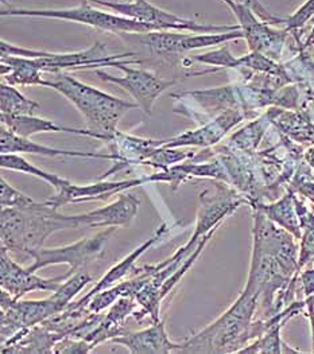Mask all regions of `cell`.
<instances>
[{"instance_id":"1","label":"cell","mask_w":314,"mask_h":354,"mask_svg":"<svg viewBox=\"0 0 314 354\" xmlns=\"http://www.w3.org/2000/svg\"><path fill=\"white\" fill-rule=\"evenodd\" d=\"M1 245L12 252L34 257L53 233L76 229L73 216L58 213L50 203H34L22 207H1Z\"/></svg>"},{"instance_id":"2","label":"cell","mask_w":314,"mask_h":354,"mask_svg":"<svg viewBox=\"0 0 314 354\" xmlns=\"http://www.w3.org/2000/svg\"><path fill=\"white\" fill-rule=\"evenodd\" d=\"M258 302L259 297L244 288L221 317L183 342L180 353H239L255 339L254 315Z\"/></svg>"},{"instance_id":"3","label":"cell","mask_w":314,"mask_h":354,"mask_svg":"<svg viewBox=\"0 0 314 354\" xmlns=\"http://www.w3.org/2000/svg\"><path fill=\"white\" fill-rule=\"evenodd\" d=\"M53 76L50 80L45 78V86L52 88L72 102L86 120V129L95 132L99 140L107 142L118 131V124L124 113L138 108L136 102L111 96L68 73L61 72Z\"/></svg>"},{"instance_id":"4","label":"cell","mask_w":314,"mask_h":354,"mask_svg":"<svg viewBox=\"0 0 314 354\" xmlns=\"http://www.w3.org/2000/svg\"><path fill=\"white\" fill-rule=\"evenodd\" d=\"M1 55H18L34 58L37 66L44 73H61L66 69L82 71V69H98L102 66H120L123 64L133 65L140 64L139 59L131 57L135 53L122 54H108V48L103 42H96L93 46L85 50L75 53H50V51L33 50L26 48H19L6 41L0 42Z\"/></svg>"},{"instance_id":"5","label":"cell","mask_w":314,"mask_h":354,"mask_svg":"<svg viewBox=\"0 0 314 354\" xmlns=\"http://www.w3.org/2000/svg\"><path fill=\"white\" fill-rule=\"evenodd\" d=\"M1 17H22V18H52L71 21L81 25L91 26L113 34L138 32L145 34L150 31H162L158 27L139 21L130 19L118 14H111L92 7L89 1L82 0L77 7L59 8V10H27V8H7L1 10Z\"/></svg>"},{"instance_id":"6","label":"cell","mask_w":314,"mask_h":354,"mask_svg":"<svg viewBox=\"0 0 314 354\" xmlns=\"http://www.w3.org/2000/svg\"><path fill=\"white\" fill-rule=\"evenodd\" d=\"M91 4L105 7L118 15L139 21L142 24L153 25L159 30H176V31H192V32H227L241 30L240 25L217 26L198 24L193 19L181 18L176 14L165 11L147 0H131V1H107V0H85Z\"/></svg>"},{"instance_id":"7","label":"cell","mask_w":314,"mask_h":354,"mask_svg":"<svg viewBox=\"0 0 314 354\" xmlns=\"http://www.w3.org/2000/svg\"><path fill=\"white\" fill-rule=\"evenodd\" d=\"M115 229V227L107 228L95 236L81 239L79 241L65 247L42 248L33 257L34 263L27 268L31 272H37L49 266L68 264V271L76 274L103 256L107 243Z\"/></svg>"},{"instance_id":"8","label":"cell","mask_w":314,"mask_h":354,"mask_svg":"<svg viewBox=\"0 0 314 354\" xmlns=\"http://www.w3.org/2000/svg\"><path fill=\"white\" fill-rule=\"evenodd\" d=\"M239 38H244V34L241 30L227 31V32H205V34L201 32L200 35L180 34V32H172L170 30H162V31H150L139 35L140 44L146 46L153 54L160 55V57L178 55L186 51L217 46Z\"/></svg>"},{"instance_id":"9","label":"cell","mask_w":314,"mask_h":354,"mask_svg":"<svg viewBox=\"0 0 314 354\" xmlns=\"http://www.w3.org/2000/svg\"><path fill=\"white\" fill-rule=\"evenodd\" d=\"M243 203H250V200L240 196L228 185L216 183L214 193L212 194L210 190H204L200 194L196 229L187 243L197 245L205 234H208L213 229L220 228L221 223Z\"/></svg>"},{"instance_id":"10","label":"cell","mask_w":314,"mask_h":354,"mask_svg":"<svg viewBox=\"0 0 314 354\" xmlns=\"http://www.w3.org/2000/svg\"><path fill=\"white\" fill-rule=\"evenodd\" d=\"M118 69H120L124 76H111L100 69H96L95 73L102 81L115 84L129 92L138 106L147 115L153 113V106L159 96L177 82V80H165L149 71L133 69L127 64L118 66Z\"/></svg>"},{"instance_id":"11","label":"cell","mask_w":314,"mask_h":354,"mask_svg":"<svg viewBox=\"0 0 314 354\" xmlns=\"http://www.w3.org/2000/svg\"><path fill=\"white\" fill-rule=\"evenodd\" d=\"M73 274L68 271L64 275L54 278H41L31 272L28 268L21 267L10 256L8 250L1 245L0 251V284L1 288L10 292L17 301L33 291H49L54 292L59 286L71 278Z\"/></svg>"},{"instance_id":"12","label":"cell","mask_w":314,"mask_h":354,"mask_svg":"<svg viewBox=\"0 0 314 354\" xmlns=\"http://www.w3.org/2000/svg\"><path fill=\"white\" fill-rule=\"evenodd\" d=\"M153 182V177L133 178L115 182H98L91 185H76L69 182L54 197L46 203H50L55 209L65 206L66 203H89V201H107L113 194H120L131 187L140 186L143 183Z\"/></svg>"},{"instance_id":"13","label":"cell","mask_w":314,"mask_h":354,"mask_svg":"<svg viewBox=\"0 0 314 354\" xmlns=\"http://www.w3.org/2000/svg\"><path fill=\"white\" fill-rule=\"evenodd\" d=\"M223 1L234 11L251 50L262 53L268 57H277L281 53L285 41V32L270 30L267 24L257 19V14L250 7L236 3L235 0Z\"/></svg>"},{"instance_id":"14","label":"cell","mask_w":314,"mask_h":354,"mask_svg":"<svg viewBox=\"0 0 314 354\" xmlns=\"http://www.w3.org/2000/svg\"><path fill=\"white\" fill-rule=\"evenodd\" d=\"M140 201L133 194L120 193L118 200L100 209L73 216L76 229L129 228L133 223Z\"/></svg>"},{"instance_id":"15","label":"cell","mask_w":314,"mask_h":354,"mask_svg":"<svg viewBox=\"0 0 314 354\" xmlns=\"http://www.w3.org/2000/svg\"><path fill=\"white\" fill-rule=\"evenodd\" d=\"M244 119V115L240 109H228L224 111L219 118L198 129L186 131L177 136L169 139H160L159 143L163 147L181 149V147H210L212 145L219 143L224 135L236 124Z\"/></svg>"},{"instance_id":"16","label":"cell","mask_w":314,"mask_h":354,"mask_svg":"<svg viewBox=\"0 0 314 354\" xmlns=\"http://www.w3.org/2000/svg\"><path fill=\"white\" fill-rule=\"evenodd\" d=\"M111 342L124 346L132 354L180 353L183 348V344L170 341L165 328V321L154 322V325L147 329L124 333L111 339Z\"/></svg>"},{"instance_id":"17","label":"cell","mask_w":314,"mask_h":354,"mask_svg":"<svg viewBox=\"0 0 314 354\" xmlns=\"http://www.w3.org/2000/svg\"><path fill=\"white\" fill-rule=\"evenodd\" d=\"M170 229H172V227L169 228L167 224H162V225L157 229V232H156L147 241H145L143 244H140V245H139L138 248H135L129 256H126V257H124L123 260H120L118 264H115L113 267H111V268L107 271V274H105L104 277L96 283V286H95L85 297H82L77 302H72L66 308H71V310H81V308H85L86 304H89V301H91L96 294L104 291L107 288L113 287L115 284L120 283L122 279L129 277V275L131 274L132 270L135 268V267H133L135 261H136L143 253L146 252V251H149L153 245H156L158 241L162 240L166 234H169Z\"/></svg>"},{"instance_id":"18","label":"cell","mask_w":314,"mask_h":354,"mask_svg":"<svg viewBox=\"0 0 314 354\" xmlns=\"http://www.w3.org/2000/svg\"><path fill=\"white\" fill-rule=\"evenodd\" d=\"M0 151L1 153H33V155H41L48 158H64V156L100 158V159H109V160L118 162L116 156L111 152L100 153V152L72 151V150H61V149L44 146L30 140V138H22L11 132L4 126L0 128Z\"/></svg>"},{"instance_id":"19","label":"cell","mask_w":314,"mask_h":354,"mask_svg":"<svg viewBox=\"0 0 314 354\" xmlns=\"http://www.w3.org/2000/svg\"><path fill=\"white\" fill-rule=\"evenodd\" d=\"M1 126L6 127L11 132L22 136V138H30L37 133L42 132H66L73 133L80 136H89L99 139V136L89 131V129H79V128H71V127L59 126L49 119L37 118L34 115H0Z\"/></svg>"},{"instance_id":"20","label":"cell","mask_w":314,"mask_h":354,"mask_svg":"<svg viewBox=\"0 0 314 354\" xmlns=\"http://www.w3.org/2000/svg\"><path fill=\"white\" fill-rule=\"evenodd\" d=\"M251 207L255 210L262 212L263 214L271 220L278 227L288 230L295 239H301L302 229H301V220L297 212L295 205V196L294 192L290 190L282 198L275 203H262L261 201H251Z\"/></svg>"},{"instance_id":"21","label":"cell","mask_w":314,"mask_h":354,"mask_svg":"<svg viewBox=\"0 0 314 354\" xmlns=\"http://www.w3.org/2000/svg\"><path fill=\"white\" fill-rule=\"evenodd\" d=\"M1 78L14 86H45L46 80L34 58L18 55H1Z\"/></svg>"},{"instance_id":"22","label":"cell","mask_w":314,"mask_h":354,"mask_svg":"<svg viewBox=\"0 0 314 354\" xmlns=\"http://www.w3.org/2000/svg\"><path fill=\"white\" fill-rule=\"evenodd\" d=\"M0 166H1V169H7V170H11V171H19V173H25L28 176H33V177L39 178V179L50 183L57 192L61 190L65 185H68L71 182L65 178L48 173V171L31 165L28 160L22 158L21 155H18V153H1Z\"/></svg>"},{"instance_id":"23","label":"cell","mask_w":314,"mask_h":354,"mask_svg":"<svg viewBox=\"0 0 314 354\" xmlns=\"http://www.w3.org/2000/svg\"><path fill=\"white\" fill-rule=\"evenodd\" d=\"M1 100H0V109L1 113L6 115H34L35 111L39 108L38 102L27 99L22 95L14 85L7 82H1Z\"/></svg>"},{"instance_id":"24","label":"cell","mask_w":314,"mask_h":354,"mask_svg":"<svg viewBox=\"0 0 314 354\" xmlns=\"http://www.w3.org/2000/svg\"><path fill=\"white\" fill-rule=\"evenodd\" d=\"M187 96L193 97L200 102L207 111H228L235 108L237 102L235 100V93L231 86H221L210 91H198L189 92Z\"/></svg>"},{"instance_id":"25","label":"cell","mask_w":314,"mask_h":354,"mask_svg":"<svg viewBox=\"0 0 314 354\" xmlns=\"http://www.w3.org/2000/svg\"><path fill=\"white\" fill-rule=\"evenodd\" d=\"M185 62H190V64L200 62V64H207V65L220 66V68H239L240 65L239 58L234 57V54L230 51L228 46H223L216 50L194 55L193 58H189Z\"/></svg>"},{"instance_id":"26","label":"cell","mask_w":314,"mask_h":354,"mask_svg":"<svg viewBox=\"0 0 314 354\" xmlns=\"http://www.w3.org/2000/svg\"><path fill=\"white\" fill-rule=\"evenodd\" d=\"M34 203L26 194L12 187L3 178L0 179V205L1 207H22Z\"/></svg>"},{"instance_id":"27","label":"cell","mask_w":314,"mask_h":354,"mask_svg":"<svg viewBox=\"0 0 314 354\" xmlns=\"http://www.w3.org/2000/svg\"><path fill=\"white\" fill-rule=\"evenodd\" d=\"M95 346L82 338L64 337L53 348L54 354H85L89 353Z\"/></svg>"},{"instance_id":"28","label":"cell","mask_w":314,"mask_h":354,"mask_svg":"<svg viewBox=\"0 0 314 354\" xmlns=\"http://www.w3.org/2000/svg\"><path fill=\"white\" fill-rule=\"evenodd\" d=\"M314 15V0H306V3L299 7L288 19L285 21L288 30L302 27Z\"/></svg>"},{"instance_id":"29","label":"cell","mask_w":314,"mask_h":354,"mask_svg":"<svg viewBox=\"0 0 314 354\" xmlns=\"http://www.w3.org/2000/svg\"><path fill=\"white\" fill-rule=\"evenodd\" d=\"M236 3H240V4H244L247 7H250L261 19H262L264 24L267 25H273V24H285L286 19H281L275 15H273L268 10H266L263 7L262 4L259 3V0H235Z\"/></svg>"},{"instance_id":"30","label":"cell","mask_w":314,"mask_h":354,"mask_svg":"<svg viewBox=\"0 0 314 354\" xmlns=\"http://www.w3.org/2000/svg\"><path fill=\"white\" fill-rule=\"evenodd\" d=\"M298 279L301 281V288L305 297H309L314 294V268L313 270H305L301 271Z\"/></svg>"},{"instance_id":"31","label":"cell","mask_w":314,"mask_h":354,"mask_svg":"<svg viewBox=\"0 0 314 354\" xmlns=\"http://www.w3.org/2000/svg\"><path fill=\"white\" fill-rule=\"evenodd\" d=\"M305 308H306V315L311 322V329H312V338H313V353H314V294L305 297Z\"/></svg>"},{"instance_id":"32","label":"cell","mask_w":314,"mask_h":354,"mask_svg":"<svg viewBox=\"0 0 314 354\" xmlns=\"http://www.w3.org/2000/svg\"><path fill=\"white\" fill-rule=\"evenodd\" d=\"M305 160L309 163V166L314 170V147L305 153Z\"/></svg>"}]
</instances>
